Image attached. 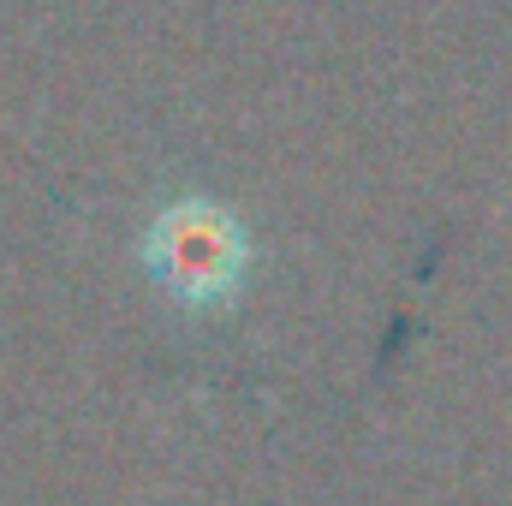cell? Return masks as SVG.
Here are the masks:
<instances>
[{
	"mask_svg": "<svg viewBox=\"0 0 512 506\" xmlns=\"http://www.w3.org/2000/svg\"><path fill=\"white\" fill-rule=\"evenodd\" d=\"M149 268L185 304H221L245 274V233L203 197L173 203L149 227Z\"/></svg>",
	"mask_w": 512,
	"mask_h": 506,
	"instance_id": "1",
	"label": "cell"
}]
</instances>
